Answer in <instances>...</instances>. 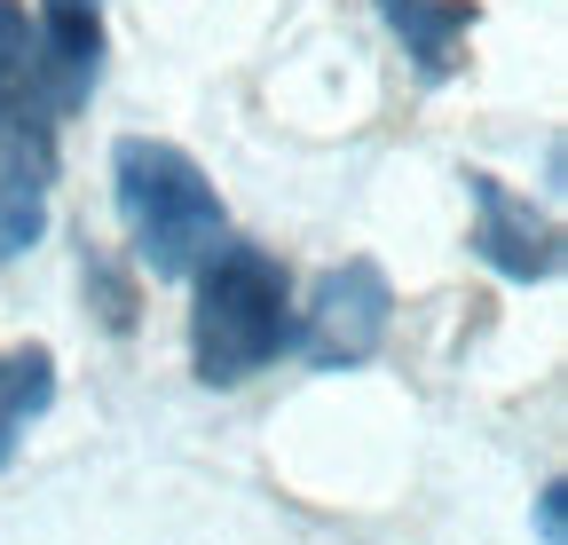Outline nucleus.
Listing matches in <instances>:
<instances>
[{
    "label": "nucleus",
    "mask_w": 568,
    "mask_h": 545,
    "mask_svg": "<svg viewBox=\"0 0 568 545\" xmlns=\"http://www.w3.org/2000/svg\"><path fill=\"white\" fill-rule=\"evenodd\" d=\"M103 88V0H0V261L48 230L55 134Z\"/></svg>",
    "instance_id": "f257e3e1"
},
{
    "label": "nucleus",
    "mask_w": 568,
    "mask_h": 545,
    "mask_svg": "<svg viewBox=\"0 0 568 545\" xmlns=\"http://www.w3.org/2000/svg\"><path fill=\"white\" fill-rule=\"evenodd\" d=\"M197 309H190V364L205 387H237L261 364L293 349V285L261 245H213L197 269Z\"/></svg>",
    "instance_id": "f03ea898"
},
{
    "label": "nucleus",
    "mask_w": 568,
    "mask_h": 545,
    "mask_svg": "<svg viewBox=\"0 0 568 545\" xmlns=\"http://www.w3.org/2000/svg\"><path fill=\"white\" fill-rule=\"evenodd\" d=\"M111 198H119V222L134 238V261L151 277H190L230 238V214L213 198L205 166L174 143H151V134H126L111 151Z\"/></svg>",
    "instance_id": "7ed1b4c3"
},
{
    "label": "nucleus",
    "mask_w": 568,
    "mask_h": 545,
    "mask_svg": "<svg viewBox=\"0 0 568 545\" xmlns=\"http://www.w3.org/2000/svg\"><path fill=\"white\" fill-rule=\"evenodd\" d=\"M387 324H395V293L379 277V261H339L316 285V301L293 316V356H308L316 372H347L379 356Z\"/></svg>",
    "instance_id": "20e7f679"
},
{
    "label": "nucleus",
    "mask_w": 568,
    "mask_h": 545,
    "mask_svg": "<svg viewBox=\"0 0 568 545\" xmlns=\"http://www.w3.org/2000/svg\"><path fill=\"white\" fill-rule=\"evenodd\" d=\"M466 198H474V253L497 269V277L514 285H545L560 277V230L529 206V198H514L497 174H466Z\"/></svg>",
    "instance_id": "39448f33"
},
{
    "label": "nucleus",
    "mask_w": 568,
    "mask_h": 545,
    "mask_svg": "<svg viewBox=\"0 0 568 545\" xmlns=\"http://www.w3.org/2000/svg\"><path fill=\"white\" fill-rule=\"evenodd\" d=\"M387 32L403 40V55L418 63L426 80H450L458 55H466V32H474V0H379Z\"/></svg>",
    "instance_id": "423d86ee"
},
{
    "label": "nucleus",
    "mask_w": 568,
    "mask_h": 545,
    "mask_svg": "<svg viewBox=\"0 0 568 545\" xmlns=\"http://www.w3.org/2000/svg\"><path fill=\"white\" fill-rule=\"evenodd\" d=\"M48 403H55V356L40 349V340L0 349V466L17 458L32 420H48Z\"/></svg>",
    "instance_id": "0eeeda50"
},
{
    "label": "nucleus",
    "mask_w": 568,
    "mask_h": 545,
    "mask_svg": "<svg viewBox=\"0 0 568 545\" xmlns=\"http://www.w3.org/2000/svg\"><path fill=\"white\" fill-rule=\"evenodd\" d=\"M537 537L560 545V483H545V498H537Z\"/></svg>",
    "instance_id": "6e6552de"
}]
</instances>
